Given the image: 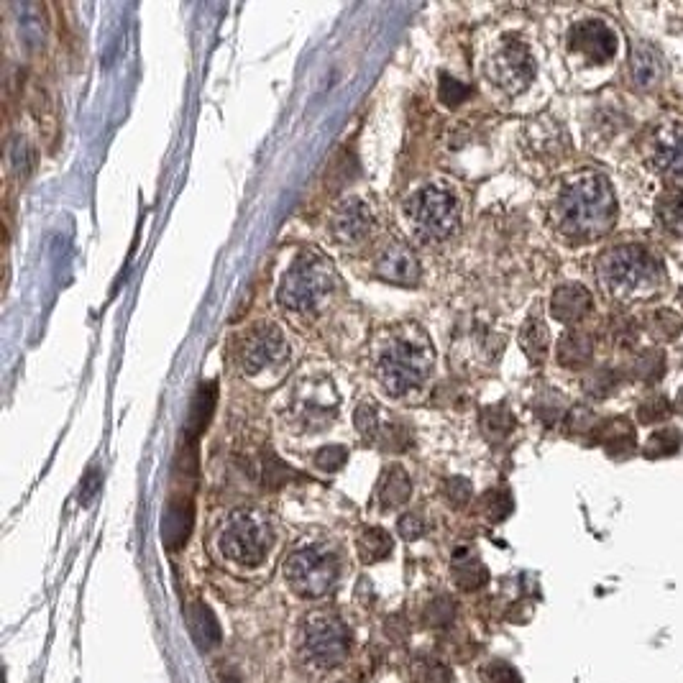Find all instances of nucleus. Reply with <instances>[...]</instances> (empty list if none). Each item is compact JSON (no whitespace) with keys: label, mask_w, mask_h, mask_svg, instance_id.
Instances as JSON below:
<instances>
[{"label":"nucleus","mask_w":683,"mask_h":683,"mask_svg":"<svg viewBox=\"0 0 683 683\" xmlns=\"http://www.w3.org/2000/svg\"><path fill=\"white\" fill-rule=\"evenodd\" d=\"M8 159H11V169L16 172V177H26L34 167V157H31V149L24 139H13Z\"/></svg>","instance_id":"29"},{"label":"nucleus","mask_w":683,"mask_h":683,"mask_svg":"<svg viewBox=\"0 0 683 683\" xmlns=\"http://www.w3.org/2000/svg\"><path fill=\"white\" fill-rule=\"evenodd\" d=\"M397 530H400V535L405 540H417L423 538L425 522L423 517L415 515V512H407V515H402L400 522H397Z\"/></svg>","instance_id":"36"},{"label":"nucleus","mask_w":683,"mask_h":683,"mask_svg":"<svg viewBox=\"0 0 683 683\" xmlns=\"http://www.w3.org/2000/svg\"><path fill=\"white\" fill-rule=\"evenodd\" d=\"M553 223L568 238H599L612 231L617 220V197L599 172L574 174L553 203Z\"/></svg>","instance_id":"1"},{"label":"nucleus","mask_w":683,"mask_h":683,"mask_svg":"<svg viewBox=\"0 0 683 683\" xmlns=\"http://www.w3.org/2000/svg\"><path fill=\"white\" fill-rule=\"evenodd\" d=\"M650 164L663 174L683 177V128H660L650 144Z\"/></svg>","instance_id":"15"},{"label":"nucleus","mask_w":683,"mask_h":683,"mask_svg":"<svg viewBox=\"0 0 683 683\" xmlns=\"http://www.w3.org/2000/svg\"><path fill=\"white\" fill-rule=\"evenodd\" d=\"M453 576H456V584L461 589L471 591L479 589L484 581H487V568L481 566L469 550H456L453 553Z\"/></svg>","instance_id":"24"},{"label":"nucleus","mask_w":683,"mask_h":683,"mask_svg":"<svg viewBox=\"0 0 683 683\" xmlns=\"http://www.w3.org/2000/svg\"><path fill=\"white\" fill-rule=\"evenodd\" d=\"M354 425L364 438H377L379 433V407L374 400H364L354 412Z\"/></svg>","instance_id":"27"},{"label":"nucleus","mask_w":683,"mask_h":683,"mask_svg":"<svg viewBox=\"0 0 683 683\" xmlns=\"http://www.w3.org/2000/svg\"><path fill=\"white\" fill-rule=\"evenodd\" d=\"M356 545H359V556L364 563H379L392 553V538L382 527H364Z\"/></svg>","instance_id":"23"},{"label":"nucleus","mask_w":683,"mask_h":683,"mask_svg":"<svg viewBox=\"0 0 683 683\" xmlns=\"http://www.w3.org/2000/svg\"><path fill=\"white\" fill-rule=\"evenodd\" d=\"M433 343L417 325L389 328L374 351V371L387 394L405 397L423 387L433 374Z\"/></svg>","instance_id":"2"},{"label":"nucleus","mask_w":683,"mask_h":683,"mask_svg":"<svg viewBox=\"0 0 683 683\" xmlns=\"http://www.w3.org/2000/svg\"><path fill=\"white\" fill-rule=\"evenodd\" d=\"M637 415H640L643 423H655V420L668 415V402L663 400V397H650V400H645L643 405H640Z\"/></svg>","instance_id":"37"},{"label":"nucleus","mask_w":683,"mask_h":683,"mask_svg":"<svg viewBox=\"0 0 683 683\" xmlns=\"http://www.w3.org/2000/svg\"><path fill=\"white\" fill-rule=\"evenodd\" d=\"M346 461H348V451L343 446H328V448H320V451L315 453V466L323 471L343 469Z\"/></svg>","instance_id":"33"},{"label":"nucleus","mask_w":683,"mask_h":683,"mask_svg":"<svg viewBox=\"0 0 683 683\" xmlns=\"http://www.w3.org/2000/svg\"><path fill=\"white\" fill-rule=\"evenodd\" d=\"M236 359L244 374L256 377L261 371L279 369L290 359V341L277 323H256L238 338Z\"/></svg>","instance_id":"10"},{"label":"nucleus","mask_w":683,"mask_h":683,"mask_svg":"<svg viewBox=\"0 0 683 683\" xmlns=\"http://www.w3.org/2000/svg\"><path fill=\"white\" fill-rule=\"evenodd\" d=\"M377 497L379 504H382V510H397V507L407 504V499L412 497V481L402 466H389V469H384Z\"/></svg>","instance_id":"19"},{"label":"nucleus","mask_w":683,"mask_h":683,"mask_svg":"<svg viewBox=\"0 0 683 683\" xmlns=\"http://www.w3.org/2000/svg\"><path fill=\"white\" fill-rule=\"evenodd\" d=\"M469 98V87L461 85L458 80H453V77L443 75L440 77V100L446 105H458L464 103V100Z\"/></svg>","instance_id":"34"},{"label":"nucleus","mask_w":683,"mask_h":683,"mask_svg":"<svg viewBox=\"0 0 683 683\" xmlns=\"http://www.w3.org/2000/svg\"><path fill=\"white\" fill-rule=\"evenodd\" d=\"M676 407H678V412H683V389H681V394H678V402H676Z\"/></svg>","instance_id":"41"},{"label":"nucleus","mask_w":683,"mask_h":683,"mask_svg":"<svg viewBox=\"0 0 683 683\" xmlns=\"http://www.w3.org/2000/svg\"><path fill=\"white\" fill-rule=\"evenodd\" d=\"M374 213L361 197H346L333 208L328 218L330 238L343 249H356L364 246L374 233Z\"/></svg>","instance_id":"12"},{"label":"nucleus","mask_w":683,"mask_h":683,"mask_svg":"<svg viewBox=\"0 0 683 683\" xmlns=\"http://www.w3.org/2000/svg\"><path fill=\"white\" fill-rule=\"evenodd\" d=\"M487 504H489V517H492V520H502V517L512 510L510 497H507V494H504V492H492V494H489Z\"/></svg>","instance_id":"39"},{"label":"nucleus","mask_w":683,"mask_h":683,"mask_svg":"<svg viewBox=\"0 0 683 683\" xmlns=\"http://www.w3.org/2000/svg\"><path fill=\"white\" fill-rule=\"evenodd\" d=\"M617 34L602 18H584L568 29V52L579 54L589 64H604L617 54Z\"/></svg>","instance_id":"13"},{"label":"nucleus","mask_w":683,"mask_h":683,"mask_svg":"<svg viewBox=\"0 0 683 683\" xmlns=\"http://www.w3.org/2000/svg\"><path fill=\"white\" fill-rule=\"evenodd\" d=\"M650 328H653L655 336L671 341V338H676L678 333H681V318H678L676 313L660 310V313H655L653 318H650Z\"/></svg>","instance_id":"30"},{"label":"nucleus","mask_w":683,"mask_h":683,"mask_svg":"<svg viewBox=\"0 0 683 683\" xmlns=\"http://www.w3.org/2000/svg\"><path fill=\"white\" fill-rule=\"evenodd\" d=\"M484 72L487 80L504 95H520L535 80V57L525 41L507 36L492 49Z\"/></svg>","instance_id":"9"},{"label":"nucleus","mask_w":683,"mask_h":683,"mask_svg":"<svg viewBox=\"0 0 683 683\" xmlns=\"http://www.w3.org/2000/svg\"><path fill=\"white\" fill-rule=\"evenodd\" d=\"M338 274L318 251H302L277 287V302L292 313H313L333 295Z\"/></svg>","instance_id":"4"},{"label":"nucleus","mask_w":683,"mask_h":683,"mask_svg":"<svg viewBox=\"0 0 683 683\" xmlns=\"http://www.w3.org/2000/svg\"><path fill=\"white\" fill-rule=\"evenodd\" d=\"M520 346L527 354V359L533 361V364L545 361L548 348H550V336L540 315H530V318L525 320V325H522V330H520Z\"/></svg>","instance_id":"22"},{"label":"nucleus","mask_w":683,"mask_h":683,"mask_svg":"<svg viewBox=\"0 0 683 683\" xmlns=\"http://www.w3.org/2000/svg\"><path fill=\"white\" fill-rule=\"evenodd\" d=\"M658 220L663 228L676 236H683V190L671 187L658 200Z\"/></svg>","instance_id":"25"},{"label":"nucleus","mask_w":683,"mask_h":683,"mask_svg":"<svg viewBox=\"0 0 683 683\" xmlns=\"http://www.w3.org/2000/svg\"><path fill=\"white\" fill-rule=\"evenodd\" d=\"M448 678L451 676H448V671L440 663H423L415 673L417 683H448Z\"/></svg>","instance_id":"38"},{"label":"nucleus","mask_w":683,"mask_h":683,"mask_svg":"<svg viewBox=\"0 0 683 683\" xmlns=\"http://www.w3.org/2000/svg\"><path fill=\"white\" fill-rule=\"evenodd\" d=\"M637 374H640V379H648V382L658 379L660 374H663V354L648 351V354L640 356V361H637Z\"/></svg>","instance_id":"35"},{"label":"nucleus","mask_w":683,"mask_h":683,"mask_svg":"<svg viewBox=\"0 0 683 683\" xmlns=\"http://www.w3.org/2000/svg\"><path fill=\"white\" fill-rule=\"evenodd\" d=\"M272 545V525L259 510H236L218 533L220 553L231 563L254 568L259 566Z\"/></svg>","instance_id":"7"},{"label":"nucleus","mask_w":683,"mask_h":683,"mask_svg":"<svg viewBox=\"0 0 683 683\" xmlns=\"http://www.w3.org/2000/svg\"><path fill=\"white\" fill-rule=\"evenodd\" d=\"M374 272L389 284L412 287V284L420 282V261L405 241L389 238L387 244L379 246L377 256H374Z\"/></svg>","instance_id":"14"},{"label":"nucleus","mask_w":683,"mask_h":683,"mask_svg":"<svg viewBox=\"0 0 683 683\" xmlns=\"http://www.w3.org/2000/svg\"><path fill=\"white\" fill-rule=\"evenodd\" d=\"M471 494H474V487H471V481L464 479V476H451V479L443 484V497H446L448 504H453V507H466Z\"/></svg>","instance_id":"28"},{"label":"nucleus","mask_w":683,"mask_h":683,"mask_svg":"<svg viewBox=\"0 0 683 683\" xmlns=\"http://www.w3.org/2000/svg\"><path fill=\"white\" fill-rule=\"evenodd\" d=\"M630 75L635 87L640 90H653L663 77H666V62L663 54L648 44V41H635L630 52Z\"/></svg>","instance_id":"16"},{"label":"nucleus","mask_w":683,"mask_h":683,"mask_svg":"<svg viewBox=\"0 0 683 683\" xmlns=\"http://www.w3.org/2000/svg\"><path fill=\"white\" fill-rule=\"evenodd\" d=\"M525 146L535 157H561L568 146V136L556 121H535L525 128Z\"/></svg>","instance_id":"18"},{"label":"nucleus","mask_w":683,"mask_h":683,"mask_svg":"<svg viewBox=\"0 0 683 683\" xmlns=\"http://www.w3.org/2000/svg\"><path fill=\"white\" fill-rule=\"evenodd\" d=\"M351 650V630L336 614L315 612L310 614L300 632V653L307 666L318 671L338 668Z\"/></svg>","instance_id":"8"},{"label":"nucleus","mask_w":683,"mask_h":683,"mask_svg":"<svg viewBox=\"0 0 683 683\" xmlns=\"http://www.w3.org/2000/svg\"><path fill=\"white\" fill-rule=\"evenodd\" d=\"M481 430H484V435L492 443H499V440H504L515 430V417L502 405L487 407V410L481 412Z\"/></svg>","instance_id":"26"},{"label":"nucleus","mask_w":683,"mask_h":683,"mask_svg":"<svg viewBox=\"0 0 683 683\" xmlns=\"http://www.w3.org/2000/svg\"><path fill=\"white\" fill-rule=\"evenodd\" d=\"M558 364L566 369H579L586 366L594 356V341L586 336L584 330H568L566 336L558 341Z\"/></svg>","instance_id":"20"},{"label":"nucleus","mask_w":683,"mask_h":683,"mask_svg":"<svg viewBox=\"0 0 683 683\" xmlns=\"http://www.w3.org/2000/svg\"><path fill=\"white\" fill-rule=\"evenodd\" d=\"M591 305H594V300H591V292L586 287H581V284H561L550 297V315L558 323L571 325L584 320L589 315Z\"/></svg>","instance_id":"17"},{"label":"nucleus","mask_w":683,"mask_h":683,"mask_svg":"<svg viewBox=\"0 0 683 683\" xmlns=\"http://www.w3.org/2000/svg\"><path fill=\"white\" fill-rule=\"evenodd\" d=\"M678 446H681V435L676 433L673 428H666L660 430V433H655L653 438L648 440V456H658V453H676Z\"/></svg>","instance_id":"31"},{"label":"nucleus","mask_w":683,"mask_h":683,"mask_svg":"<svg viewBox=\"0 0 683 683\" xmlns=\"http://www.w3.org/2000/svg\"><path fill=\"white\" fill-rule=\"evenodd\" d=\"M338 407V394L333 389V382L325 377H310L302 379L297 387L295 397H292V420L300 428L318 430L325 423L333 420Z\"/></svg>","instance_id":"11"},{"label":"nucleus","mask_w":683,"mask_h":683,"mask_svg":"<svg viewBox=\"0 0 683 683\" xmlns=\"http://www.w3.org/2000/svg\"><path fill=\"white\" fill-rule=\"evenodd\" d=\"M341 576L338 553L325 543H307L284 561V579L297 597L320 599L336 589Z\"/></svg>","instance_id":"6"},{"label":"nucleus","mask_w":683,"mask_h":683,"mask_svg":"<svg viewBox=\"0 0 683 683\" xmlns=\"http://www.w3.org/2000/svg\"><path fill=\"white\" fill-rule=\"evenodd\" d=\"M453 612H456V607H453L451 599L438 597L425 612V620H428L430 627H446L453 622Z\"/></svg>","instance_id":"32"},{"label":"nucleus","mask_w":683,"mask_h":683,"mask_svg":"<svg viewBox=\"0 0 683 683\" xmlns=\"http://www.w3.org/2000/svg\"><path fill=\"white\" fill-rule=\"evenodd\" d=\"M405 218L420 241L438 244L461 226V203L446 182H428L405 200Z\"/></svg>","instance_id":"5"},{"label":"nucleus","mask_w":683,"mask_h":683,"mask_svg":"<svg viewBox=\"0 0 683 683\" xmlns=\"http://www.w3.org/2000/svg\"><path fill=\"white\" fill-rule=\"evenodd\" d=\"M100 474H98V469H90V474L85 476V481H82V487H80V502L82 504H90L95 499V494L100 492Z\"/></svg>","instance_id":"40"},{"label":"nucleus","mask_w":683,"mask_h":683,"mask_svg":"<svg viewBox=\"0 0 683 683\" xmlns=\"http://www.w3.org/2000/svg\"><path fill=\"white\" fill-rule=\"evenodd\" d=\"M597 279L614 300H648L663 284V269L640 246H617L597 261Z\"/></svg>","instance_id":"3"},{"label":"nucleus","mask_w":683,"mask_h":683,"mask_svg":"<svg viewBox=\"0 0 683 683\" xmlns=\"http://www.w3.org/2000/svg\"><path fill=\"white\" fill-rule=\"evenodd\" d=\"M187 625L200 650H210L220 643V625L203 602H195L187 609Z\"/></svg>","instance_id":"21"}]
</instances>
